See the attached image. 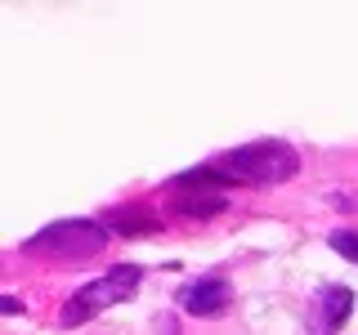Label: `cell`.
<instances>
[{
  "mask_svg": "<svg viewBox=\"0 0 358 335\" xmlns=\"http://www.w3.org/2000/svg\"><path fill=\"white\" fill-rule=\"evenodd\" d=\"M112 237H117V232H112L103 219H59V223H50V228H41L36 237L22 241V255H31V260L85 264V260H94V255H103Z\"/></svg>",
  "mask_w": 358,
  "mask_h": 335,
  "instance_id": "obj_1",
  "label": "cell"
},
{
  "mask_svg": "<svg viewBox=\"0 0 358 335\" xmlns=\"http://www.w3.org/2000/svg\"><path fill=\"white\" fill-rule=\"evenodd\" d=\"M210 165H215L224 179H233V184L278 188V184H287V179L300 170V152L291 148V143L264 139V143H246V148L224 152L220 161H210Z\"/></svg>",
  "mask_w": 358,
  "mask_h": 335,
  "instance_id": "obj_2",
  "label": "cell"
},
{
  "mask_svg": "<svg viewBox=\"0 0 358 335\" xmlns=\"http://www.w3.org/2000/svg\"><path fill=\"white\" fill-rule=\"evenodd\" d=\"M139 282H143V268H139V264H117V268H108L103 277H94V282L81 286V290H76V295L63 304L59 327H67V331L85 327V322L99 318L103 308L121 304V299H130L134 290H139Z\"/></svg>",
  "mask_w": 358,
  "mask_h": 335,
  "instance_id": "obj_3",
  "label": "cell"
},
{
  "mask_svg": "<svg viewBox=\"0 0 358 335\" xmlns=\"http://www.w3.org/2000/svg\"><path fill=\"white\" fill-rule=\"evenodd\" d=\"M229 299H233V286H229V277H197V282H188L184 290H179V308L184 313H193V318H215V313L229 308Z\"/></svg>",
  "mask_w": 358,
  "mask_h": 335,
  "instance_id": "obj_4",
  "label": "cell"
},
{
  "mask_svg": "<svg viewBox=\"0 0 358 335\" xmlns=\"http://www.w3.org/2000/svg\"><path fill=\"white\" fill-rule=\"evenodd\" d=\"M229 210V197L210 188H171V215L179 219H215Z\"/></svg>",
  "mask_w": 358,
  "mask_h": 335,
  "instance_id": "obj_5",
  "label": "cell"
},
{
  "mask_svg": "<svg viewBox=\"0 0 358 335\" xmlns=\"http://www.w3.org/2000/svg\"><path fill=\"white\" fill-rule=\"evenodd\" d=\"M103 223L117 237H152V232H162V219H157L148 206H117V210L103 215Z\"/></svg>",
  "mask_w": 358,
  "mask_h": 335,
  "instance_id": "obj_6",
  "label": "cell"
},
{
  "mask_svg": "<svg viewBox=\"0 0 358 335\" xmlns=\"http://www.w3.org/2000/svg\"><path fill=\"white\" fill-rule=\"evenodd\" d=\"M350 308H354V290H345V286H327L322 290V318H318V335H336L345 327V318H350Z\"/></svg>",
  "mask_w": 358,
  "mask_h": 335,
  "instance_id": "obj_7",
  "label": "cell"
},
{
  "mask_svg": "<svg viewBox=\"0 0 358 335\" xmlns=\"http://www.w3.org/2000/svg\"><path fill=\"white\" fill-rule=\"evenodd\" d=\"M327 241H331V251H336V255H345L350 264H358V232H350V228H336Z\"/></svg>",
  "mask_w": 358,
  "mask_h": 335,
  "instance_id": "obj_8",
  "label": "cell"
}]
</instances>
